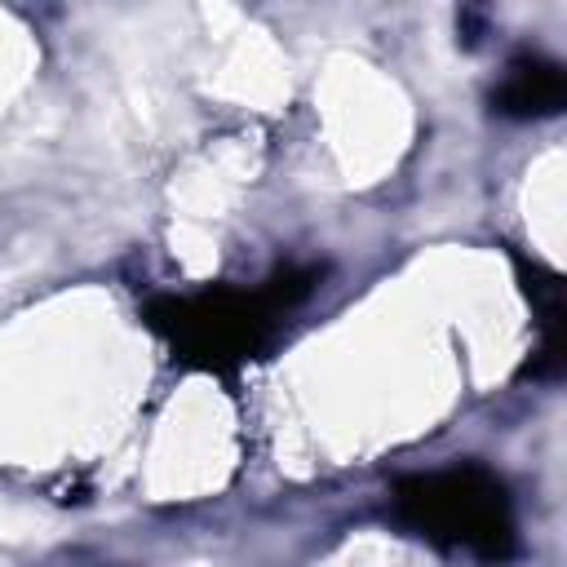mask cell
<instances>
[{
    "label": "cell",
    "instance_id": "3957f363",
    "mask_svg": "<svg viewBox=\"0 0 567 567\" xmlns=\"http://www.w3.org/2000/svg\"><path fill=\"white\" fill-rule=\"evenodd\" d=\"M563 102H567V75L549 58L509 62L505 80L492 89V111L509 120H545V115H558Z\"/></svg>",
    "mask_w": 567,
    "mask_h": 567
},
{
    "label": "cell",
    "instance_id": "6da1fadb",
    "mask_svg": "<svg viewBox=\"0 0 567 567\" xmlns=\"http://www.w3.org/2000/svg\"><path fill=\"white\" fill-rule=\"evenodd\" d=\"M310 292V275L284 270L266 288H204L195 297H164L151 306V328L199 368H235L257 354L275 319Z\"/></svg>",
    "mask_w": 567,
    "mask_h": 567
},
{
    "label": "cell",
    "instance_id": "7a4b0ae2",
    "mask_svg": "<svg viewBox=\"0 0 567 567\" xmlns=\"http://www.w3.org/2000/svg\"><path fill=\"white\" fill-rule=\"evenodd\" d=\"M394 509L425 540L447 545V549H465V554L487 558V563L509 558L514 540H518L505 483L474 461L403 478L394 487Z\"/></svg>",
    "mask_w": 567,
    "mask_h": 567
}]
</instances>
